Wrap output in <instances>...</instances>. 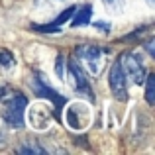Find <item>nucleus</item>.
Masks as SVG:
<instances>
[{"instance_id":"6e6552de","label":"nucleus","mask_w":155,"mask_h":155,"mask_svg":"<svg viewBox=\"0 0 155 155\" xmlns=\"http://www.w3.org/2000/svg\"><path fill=\"white\" fill-rule=\"evenodd\" d=\"M73 12H75V6H69L67 10H65L63 14L57 16V18L53 20L51 24H47V26H39L38 30H41V31H59V30H61V26H63V24L73 16Z\"/></svg>"},{"instance_id":"9b49d317","label":"nucleus","mask_w":155,"mask_h":155,"mask_svg":"<svg viewBox=\"0 0 155 155\" xmlns=\"http://www.w3.org/2000/svg\"><path fill=\"white\" fill-rule=\"evenodd\" d=\"M38 147H39L38 143H30V145L26 143V145H22L18 151L20 153H31V155H43V153H45V149H38Z\"/></svg>"},{"instance_id":"20e7f679","label":"nucleus","mask_w":155,"mask_h":155,"mask_svg":"<svg viewBox=\"0 0 155 155\" xmlns=\"http://www.w3.org/2000/svg\"><path fill=\"white\" fill-rule=\"evenodd\" d=\"M31 88H34L35 96L45 98V100H51L57 108H63L65 102H67V98H65V96H61L55 88H51V84L47 83V79L43 75H39V73H35L34 79H31Z\"/></svg>"},{"instance_id":"423d86ee","label":"nucleus","mask_w":155,"mask_h":155,"mask_svg":"<svg viewBox=\"0 0 155 155\" xmlns=\"http://www.w3.org/2000/svg\"><path fill=\"white\" fill-rule=\"evenodd\" d=\"M69 71H71V77H73V88H75L79 94H84V96H88L91 100H94V92L91 91V84H88V79H87V75L83 73V69H81L75 61H71Z\"/></svg>"},{"instance_id":"0eeeda50","label":"nucleus","mask_w":155,"mask_h":155,"mask_svg":"<svg viewBox=\"0 0 155 155\" xmlns=\"http://www.w3.org/2000/svg\"><path fill=\"white\" fill-rule=\"evenodd\" d=\"M91 18H92V6L84 4L81 10H77V8H75V12H73V20H71V26L73 28L87 26V24L91 22Z\"/></svg>"},{"instance_id":"4468645a","label":"nucleus","mask_w":155,"mask_h":155,"mask_svg":"<svg viewBox=\"0 0 155 155\" xmlns=\"http://www.w3.org/2000/svg\"><path fill=\"white\" fill-rule=\"evenodd\" d=\"M96 28H100L102 31H110V24H102V22H94Z\"/></svg>"},{"instance_id":"9d476101","label":"nucleus","mask_w":155,"mask_h":155,"mask_svg":"<svg viewBox=\"0 0 155 155\" xmlns=\"http://www.w3.org/2000/svg\"><path fill=\"white\" fill-rule=\"evenodd\" d=\"M14 63H16V59H14V55H12L10 51H6V49H0V65H2V67L10 69Z\"/></svg>"},{"instance_id":"7ed1b4c3","label":"nucleus","mask_w":155,"mask_h":155,"mask_svg":"<svg viewBox=\"0 0 155 155\" xmlns=\"http://www.w3.org/2000/svg\"><path fill=\"white\" fill-rule=\"evenodd\" d=\"M118 61H120V65H122V71H124V75L128 77V79L132 81L134 84H143L147 71H145L141 59L136 55V53H126V55H122Z\"/></svg>"},{"instance_id":"ddd939ff","label":"nucleus","mask_w":155,"mask_h":155,"mask_svg":"<svg viewBox=\"0 0 155 155\" xmlns=\"http://www.w3.org/2000/svg\"><path fill=\"white\" fill-rule=\"evenodd\" d=\"M145 49H147V53H149V55H155V45H153V38L149 39L147 43H145Z\"/></svg>"},{"instance_id":"1a4fd4ad","label":"nucleus","mask_w":155,"mask_h":155,"mask_svg":"<svg viewBox=\"0 0 155 155\" xmlns=\"http://www.w3.org/2000/svg\"><path fill=\"white\" fill-rule=\"evenodd\" d=\"M145 100L147 104L155 102V75H145Z\"/></svg>"},{"instance_id":"dca6fc26","label":"nucleus","mask_w":155,"mask_h":155,"mask_svg":"<svg viewBox=\"0 0 155 155\" xmlns=\"http://www.w3.org/2000/svg\"><path fill=\"white\" fill-rule=\"evenodd\" d=\"M4 92H6V88H0V96H4Z\"/></svg>"},{"instance_id":"f03ea898","label":"nucleus","mask_w":155,"mask_h":155,"mask_svg":"<svg viewBox=\"0 0 155 155\" xmlns=\"http://www.w3.org/2000/svg\"><path fill=\"white\" fill-rule=\"evenodd\" d=\"M77 59L81 63H84L87 71L91 75H100V69H102V55H104V49L96 45H81L77 47Z\"/></svg>"},{"instance_id":"39448f33","label":"nucleus","mask_w":155,"mask_h":155,"mask_svg":"<svg viewBox=\"0 0 155 155\" xmlns=\"http://www.w3.org/2000/svg\"><path fill=\"white\" fill-rule=\"evenodd\" d=\"M108 81H110V91H112V94L116 96L118 100H126V96H128V92H126V75H124V71H122L120 61H114L112 63Z\"/></svg>"},{"instance_id":"2eb2a0df","label":"nucleus","mask_w":155,"mask_h":155,"mask_svg":"<svg viewBox=\"0 0 155 155\" xmlns=\"http://www.w3.org/2000/svg\"><path fill=\"white\" fill-rule=\"evenodd\" d=\"M104 2H106V4H108V6H110V4H112V2H122V0H104Z\"/></svg>"},{"instance_id":"f8f14e48","label":"nucleus","mask_w":155,"mask_h":155,"mask_svg":"<svg viewBox=\"0 0 155 155\" xmlns=\"http://www.w3.org/2000/svg\"><path fill=\"white\" fill-rule=\"evenodd\" d=\"M63 55H59L57 57V61H55V67H57V77H59V79H63L65 77V69H63Z\"/></svg>"},{"instance_id":"f257e3e1","label":"nucleus","mask_w":155,"mask_h":155,"mask_svg":"<svg viewBox=\"0 0 155 155\" xmlns=\"http://www.w3.org/2000/svg\"><path fill=\"white\" fill-rule=\"evenodd\" d=\"M28 108V98L20 92H16L12 98L4 100L2 118L12 126V128H22L24 126V112Z\"/></svg>"}]
</instances>
